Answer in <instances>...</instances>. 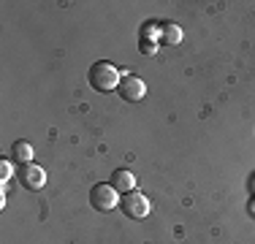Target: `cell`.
Here are the masks:
<instances>
[{"mask_svg": "<svg viewBox=\"0 0 255 244\" xmlns=\"http://www.w3.org/2000/svg\"><path fill=\"white\" fill-rule=\"evenodd\" d=\"M87 76H90V87H93L95 93H112V90H117L120 82H123L117 65L106 63V60H98V63L90 68Z\"/></svg>", "mask_w": 255, "mask_h": 244, "instance_id": "6da1fadb", "label": "cell"}, {"mask_svg": "<svg viewBox=\"0 0 255 244\" xmlns=\"http://www.w3.org/2000/svg\"><path fill=\"white\" fill-rule=\"evenodd\" d=\"M120 209H123V215L128 220H144L149 215V201H147V195H141V193H125L123 198H120Z\"/></svg>", "mask_w": 255, "mask_h": 244, "instance_id": "7a4b0ae2", "label": "cell"}, {"mask_svg": "<svg viewBox=\"0 0 255 244\" xmlns=\"http://www.w3.org/2000/svg\"><path fill=\"white\" fill-rule=\"evenodd\" d=\"M90 204H93V209L98 212H112L114 206H120V193L114 190L112 185H93V190H90Z\"/></svg>", "mask_w": 255, "mask_h": 244, "instance_id": "3957f363", "label": "cell"}, {"mask_svg": "<svg viewBox=\"0 0 255 244\" xmlns=\"http://www.w3.org/2000/svg\"><path fill=\"white\" fill-rule=\"evenodd\" d=\"M16 179H19V185L25 190H41L46 185V171L41 166H35V163H25L16 171Z\"/></svg>", "mask_w": 255, "mask_h": 244, "instance_id": "277c9868", "label": "cell"}, {"mask_svg": "<svg viewBox=\"0 0 255 244\" xmlns=\"http://www.w3.org/2000/svg\"><path fill=\"white\" fill-rule=\"evenodd\" d=\"M117 93H120L123 101L136 103V101H141V98L147 95V84H144V79L133 76V73H125L123 82H120V87H117Z\"/></svg>", "mask_w": 255, "mask_h": 244, "instance_id": "5b68a950", "label": "cell"}, {"mask_svg": "<svg viewBox=\"0 0 255 244\" xmlns=\"http://www.w3.org/2000/svg\"><path fill=\"white\" fill-rule=\"evenodd\" d=\"M109 185H112L117 193L125 195V193H133V190H136V176H133L128 168H117V171L112 174V182H109Z\"/></svg>", "mask_w": 255, "mask_h": 244, "instance_id": "8992f818", "label": "cell"}, {"mask_svg": "<svg viewBox=\"0 0 255 244\" xmlns=\"http://www.w3.org/2000/svg\"><path fill=\"white\" fill-rule=\"evenodd\" d=\"M11 157H14V163H19V166L33 163V144L30 141H14V146H11Z\"/></svg>", "mask_w": 255, "mask_h": 244, "instance_id": "52a82bcc", "label": "cell"}, {"mask_svg": "<svg viewBox=\"0 0 255 244\" xmlns=\"http://www.w3.org/2000/svg\"><path fill=\"white\" fill-rule=\"evenodd\" d=\"M179 41H182V27H179V24H174V22L163 24V27H160V44L177 46Z\"/></svg>", "mask_w": 255, "mask_h": 244, "instance_id": "ba28073f", "label": "cell"}, {"mask_svg": "<svg viewBox=\"0 0 255 244\" xmlns=\"http://www.w3.org/2000/svg\"><path fill=\"white\" fill-rule=\"evenodd\" d=\"M0 176H3V182H5V179H11V163H8V160L0 163Z\"/></svg>", "mask_w": 255, "mask_h": 244, "instance_id": "9c48e42d", "label": "cell"}]
</instances>
